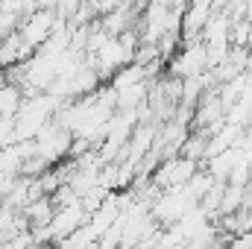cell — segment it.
Returning a JSON list of instances; mask_svg holds the SVG:
<instances>
[{"label":"cell","instance_id":"obj_6","mask_svg":"<svg viewBox=\"0 0 252 249\" xmlns=\"http://www.w3.org/2000/svg\"><path fill=\"white\" fill-rule=\"evenodd\" d=\"M24 103V88L15 85V82H3L0 85V118H12Z\"/></svg>","mask_w":252,"mask_h":249},{"label":"cell","instance_id":"obj_1","mask_svg":"<svg viewBox=\"0 0 252 249\" xmlns=\"http://www.w3.org/2000/svg\"><path fill=\"white\" fill-rule=\"evenodd\" d=\"M32 144H35V150H32V153H35L47 167H53V164H59V161L67 158L70 144H73V135H70V129H64L62 124L47 121V124L35 132Z\"/></svg>","mask_w":252,"mask_h":249},{"label":"cell","instance_id":"obj_3","mask_svg":"<svg viewBox=\"0 0 252 249\" xmlns=\"http://www.w3.org/2000/svg\"><path fill=\"white\" fill-rule=\"evenodd\" d=\"M202 70H208V64H205V44L199 38L185 41V47H176L167 59V73L176 79H185V76L202 73Z\"/></svg>","mask_w":252,"mask_h":249},{"label":"cell","instance_id":"obj_2","mask_svg":"<svg viewBox=\"0 0 252 249\" xmlns=\"http://www.w3.org/2000/svg\"><path fill=\"white\" fill-rule=\"evenodd\" d=\"M64 24L62 18L53 12V9H44V6H35L32 12H27L24 18H21V24H18V32H21V38L35 50L38 44H44L50 35H53V30Z\"/></svg>","mask_w":252,"mask_h":249},{"label":"cell","instance_id":"obj_5","mask_svg":"<svg viewBox=\"0 0 252 249\" xmlns=\"http://www.w3.org/2000/svg\"><path fill=\"white\" fill-rule=\"evenodd\" d=\"M30 56H32V47L21 38V32H18V30H12V32L0 35V67L18 64V62H24V59H30Z\"/></svg>","mask_w":252,"mask_h":249},{"label":"cell","instance_id":"obj_4","mask_svg":"<svg viewBox=\"0 0 252 249\" xmlns=\"http://www.w3.org/2000/svg\"><path fill=\"white\" fill-rule=\"evenodd\" d=\"M196 170H199V161H196V158H188V156L176 153V156H170V158H161V164L156 167L153 185L158 187V190L173 187V185H185Z\"/></svg>","mask_w":252,"mask_h":249}]
</instances>
